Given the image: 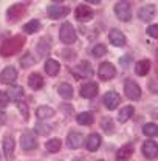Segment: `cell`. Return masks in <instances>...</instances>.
I'll return each mask as SVG.
<instances>
[{
    "label": "cell",
    "instance_id": "6da1fadb",
    "mask_svg": "<svg viewBox=\"0 0 158 161\" xmlns=\"http://www.w3.org/2000/svg\"><path fill=\"white\" fill-rule=\"evenodd\" d=\"M23 43H25V37L23 36H14L11 39H6L2 43V47H0V54L3 58L14 56V54H17L22 50Z\"/></svg>",
    "mask_w": 158,
    "mask_h": 161
},
{
    "label": "cell",
    "instance_id": "7a4b0ae2",
    "mask_svg": "<svg viewBox=\"0 0 158 161\" xmlns=\"http://www.w3.org/2000/svg\"><path fill=\"white\" fill-rule=\"evenodd\" d=\"M59 39L62 40L64 43H67V45H70V43H75V42H76V31H75V28L71 26V23L65 22V23L60 26Z\"/></svg>",
    "mask_w": 158,
    "mask_h": 161
},
{
    "label": "cell",
    "instance_id": "3957f363",
    "mask_svg": "<svg viewBox=\"0 0 158 161\" xmlns=\"http://www.w3.org/2000/svg\"><path fill=\"white\" fill-rule=\"evenodd\" d=\"M115 14L121 22H129L132 19V8L129 2H118L115 5Z\"/></svg>",
    "mask_w": 158,
    "mask_h": 161
},
{
    "label": "cell",
    "instance_id": "277c9868",
    "mask_svg": "<svg viewBox=\"0 0 158 161\" xmlns=\"http://www.w3.org/2000/svg\"><path fill=\"white\" fill-rule=\"evenodd\" d=\"M73 75L78 79H87V78H90L93 75V67L90 65V62L82 60V62H79L78 65L73 68Z\"/></svg>",
    "mask_w": 158,
    "mask_h": 161
},
{
    "label": "cell",
    "instance_id": "5b68a950",
    "mask_svg": "<svg viewBox=\"0 0 158 161\" xmlns=\"http://www.w3.org/2000/svg\"><path fill=\"white\" fill-rule=\"evenodd\" d=\"M20 144H22V149H25V150H33V149L37 147V138H36V135H34L33 132L26 130V132H23V133L20 135Z\"/></svg>",
    "mask_w": 158,
    "mask_h": 161
},
{
    "label": "cell",
    "instance_id": "8992f818",
    "mask_svg": "<svg viewBox=\"0 0 158 161\" xmlns=\"http://www.w3.org/2000/svg\"><path fill=\"white\" fill-rule=\"evenodd\" d=\"M68 13H70V8H68V6H62V5H50V6L47 8L48 17L53 20L62 19V17H65Z\"/></svg>",
    "mask_w": 158,
    "mask_h": 161
},
{
    "label": "cell",
    "instance_id": "52a82bcc",
    "mask_svg": "<svg viewBox=\"0 0 158 161\" xmlns=\"http://www.w3.org/2000/svg\"><path fill=\"white\" fill-rule=\"evenodd\" d=\"M124 93H126V96L129 99H132V101H138L141 98V88H139L138 84L133 82V80H126V84H124Z\"/></svg>",
    "mask_w": 158,
    "mask_h": 161
},
{
    "label": "cell",
    "instance_id": "ba28073f",
    "mask_svg": "<svg viewBox=\"0 0 158 161\" xmlns=\"http://www.w3.org/2000/svg\"><path fill=\"white\" fill-rule=\"evenodd\" d=\"M115 73H116V70H115L113 64H110V62H102L98 68V76L101 80H110L115 76Z\"/></svg>",
    "mask_w": 158,
    "mask_h": 161
},
{
    "label": "cell",
    "instance_id": "9c48e42d",
    "mask_svg": "<svg viewBox=\"0 0 158 161\" xmlns=\"http://www.w3.org/2000/svg\"><path fill=\"white\" fill-rule=\"evenodd\" d=\"M98 84L96 82H85L82 87H81V96L82 98H85V99H92V98H95L96 95H98Z\"/></svg>",
    "mask_w": 158,
    "mask_h": 161
},
{
    "label": "cell",
    "instance_id": "30bf717a",
    "mask_svg": "<svg viewBox=\"0 0 158 161\" xmlns=\"http://www.w3.org/2000/svg\"><path fill=\"white\" fill-rule=\"evenodd\" d=\"M141 150H143V155H144L147 160H155L158 155V146H157V142L152 140L146 141V142L143 144Z\"/></svg>",
    "mask_w": 158,
    "mask_h": 161
},
{
    "label": "cell",
    "instance_id": "8fae6325",
    "mask_svg": "<svg viewBox=\"0 0 158 161\" xmlns=\"http://www.w3.org/2000/svg\"><path fill=\"white\" fill-rule=\"evenodd\" d=\"M75 17L79 22H88L93 19V9L88 8L87 5H79L75 11Z\"/></svg>",
    "mask_w": 158,
    "mask_h": 161
},
{
    "label": "cell",
    "instance_id": "7c38bea8",
    "mask_svg": "<svg viewBox=\"0 0 158 161\" xmlns=\"http://www.w3.org/2000/svg\"><path fill=\"white\" fill-rule=\"evenodd\" d=\"M16 79H17V70H16L14 67H6V68L0 73V82H2V84L9 85V84H13Z\"/></svg>",
    "mask_w": 158,
    "mask_h": 161
},
{
    "label": "cell",
    "instance_id": "4fadbf2b",
    "mask_svg": "<svg viewBox=\"0 0 158 161\" xmlns=\"http://www.w3.org/2000/svg\"><path fill=\"white\" fill-rule=\"evenodd\" d=\"M119 102H121V98H119L118 93H115V92H107L104 95V105L109 110H115L119 105Z\"/></svg>",
    "mask_w": 158,
    "mask_h": 161
},
{
    "label": "cell",
    "instance_id": "5bb4252c",
    "mask_svg": "<svg viewBox=\"0 0 158 161\" xmlns=\"http://www.w3.org/2000/svg\"><path fill=\"white\" fill-rule=\"evenodd\" d=\"M155 14H157V9H155L154 5H146V6L139 8V11H138V17H139V20H143V22H150V20H154Z\"/></svg>",
    "mask_w": 158,
    "mask_h": 161
},
{
    "label": "cell",
    "instance_id": "9a60e30c",
    "mask_svg": "<svg viewBox=\"0 0 158 161\" xmlns=\"http://www.w3.org/2000/svg\"><path fill=\"white\" fill-rule=\"evenodd\" d=\"M67 144L70 149H79L84 144V135L79 132H70L67 136Z\"/></svg>",
    "mask_w": 158,
    "mask_h": 161
},
{
    "label": "cell",
    "instance_id": "2e32d148",
    "mask_svg": "<svg viewBox=\"0 0 158 161\" xmlns=\"http://www.w3.org/2000/svg\"><path fill=\"white\" fill-rule=\"evenodd\" d=\"M23 14H25V6H23V5H20V3L13 5V6L6 11V17H8V20H11V22L19 20Z\"/></svg>",
    "mask_w": 158,
    "mask_h": 161
},
{
    "label": "cell",
    "instance_id": "e0dca14e",
    "mask_svg": "<svg viewBox=\"0 0 158 161\" xmlns=\"http://www.w3.org/2000/svg\"><path fill=\"white\" fill-rule=\"evenodd\" d=\"M109 40L112 42V45H115V47H124L126 45V36L119 31V30H112L110 33H109Z\"/></svg>",
    "mask_w": 158,
    "mask_h": 161
},
{
    "label": "cell",
    "instance_id": "ac0fdd59",
    "mask_svg": "<svg viewBox=\"0 0 158 161\" xmlns=\"http://www.w3.org/2000/svg\"><path fill=\"white\" fill-rule=\"evenodd\" d=\"M6 96H8V99L20 102V101L23 99V96H25V92H23V88L20 85H11L8 88V92H6Z\"/></svg>",
    "mask_w": 158,
    "mask_h": 161
},
{
    "label": "cell",
    "instance_id": "d6986e66",
    "mask_svg": "<svg viewBox=\"0 0 158 161\" xmlns=\"http://www.w3.org/2000/svg\"><path fill=\"white\" fill-rule=\"evenodd\" d=\"M133 144H126L116 152V161H127L132 155H133Z\"/></svg>",
    "mask_w": 158,
    "mask_h": 161
},
{
    "label": "cell",
    "instance_id": "ffe728a7",
    "mask_svg": "<svg viewBox=\"0 0 158 161\" xmlns=\"http://www.w3.org/2000/svg\"><path fill=\"white\" fill-rule=\"evenodd\" d=\"M59 70H60V65L58 60L47 59V62H45V73H47L48 76H56V75H59Z\"/></svg>",
    "mask_w": 158,
    "mask_h": 161
},
{
    "label": "cell",
    "instance_id": "44dd1931",
    "mask_svg": "<svg viewBox=\"0 0 158 161\" xmlns=\"http://www.w3.org/2000/svg\"><path fill=\"white\" fill-rule=\"evenodd\" d=\"M28 85L33 88V90H39L43 87V78L40 76L39 73H31L28 76Z\"/></svg>",
    "mask_w": 158,
    "mask_h": 161
},
{
    "label": "cell",
    "instance_id": "7402d4cb",
    "mask_svg": "<svg viewBox=\"0 0 158 161\" xmlns=\"http://www.w3.org/2000/svg\"><path fill=\"white\" fill-rule=\"evenodd\" d=\"M101 146V136L98 133H92L88 138H87V149L90 152H96Z\"/></svg>",
    "mask_w": 158,
    "mask_h": 161
},
{
    "label": "cell",
    "instance_id": "603a6c76",
    "mask_svg": "<svg viewBox=\"0 0 158 161\" xmlns=\"http://www.w3.org/2000/svg\"><path fill=\"white\" fill-rule=\"evenodd\" d=\"M54 108H51V107H48V105H42L37 108V112H36V116L39 118V119H48V118H51V116H54Z\"/></svg>",
    "mask_w": 158,
    "mask_h": 161
},
{
    "label": "cell",
    "instance_id": "cb8c5ba5",
    "mask_svg": "<svg viewBox=\"0 0 158 161\" xmlns=\"http://www.w3.org/2000/svg\"><path fill=\"white\" fill-rule=\"evenodd\" d=\"M58 93H59L60 98H64V99H71V96H73V87L70 84L64 82V84H60L59 87H58Z\"/></svg>",
    "mask_w": 158,
    "mask_h": 161
},
{
    "label": "cell",
    "instance_id": "d4e9b609",
    "mask_svg": "<svg viewBox=\"0 0 158 161\" xmlns=\"http://www.w3.org/2000/svg\"><path fill=\"white\" fill-rule=\"evenodd\" d=\"M149 70H150V60H147V59L139 60V62H137V65H135V71H137L138 76H146L149 73Z\"/></svg>",
    "mask_w": 158,
    "mask_h": 161
},
{
    "label": "cell",
    "instance_id": "484cf974",
    "mask_svg": "<svg viewBox=\"0 0 158 161\" xmlns=\"http://www.w3.org/2000/svg\"><path fill=\"white\" fill-rule=\"evenodd\" d=\"M14 147H16L14 138H13V136H5V140H3V152H5V155H6L8 158L13 157V153H14Z\"/></svg>",
    "mask_w": 158,
    "mask_h": 161
},
{
    "label": "cell",
    "instance_id": "4316f807",
    "mask_svg": "<svg viewBox=\"0 0 158 161\" xmlns=\"http://www.w3.org/2000/svg\"><path fill=\"white\" fill-rule=\"evenodd\" d=\"M132 115H133V107H132V105L121 107V110H119V113H118L119 122H126V121H129L130 118H132Z\"/></svg>",
    "mask_w": 158,
    "mask_h": 161
},
{
    "label": "cell",
    "instance_id": "83f0119b",
    "mask_svg": "<svg viewBox=\"0 0 158 161\" xmlns=\"http://www.w3.org/2000/svg\"><path fill=\"white\" fill-rule=\"evenodd\" d=\"M93 115L90 112H84V113H79L76 116V122L79 125H92L93 124Z\"/></svg>",
    "mask_w": 158,
    "mask_h": 161
},
{
    "label": "cell",
    "instance_id": "f1b7e54d",
    "mask_svg": "<svg viewBox=\"0 0 158 161\" xmlns=\"http://www.w3.org/2000/svg\"><path fill=\"white\" fill-rule=\"evenodd\" d=\"M37 51H39V54L42 58H47V56L50 54V42L47 39L39 40V43H37Z\"/></svg>",
    "mask_w": 158,
    "mask_h": 161
},
{
    "label": "cell",
    "instance_id": "f546056e",
    "mask_svg": "<svg viewBox=\"0 0 158 161\" xmlns=\"http://www.w3.org/2000/svg\"><path fill=\"white\" fill-rule=\"evenodd\" d=\"M34 64H36V59L33 58L31 53H25V54L20 58V65H22V68H30V67H33Z\"/></svg>",
    "mask_w": 158,
    "mask_h": 161
},
{
    "label": "cell",
    "instance_id": "4dcf8cb0",
    "mask_svg": "<svg viewBox=\"0 0 158 161\" xmlns=\"http://www.w3.org/2000/svg\"><path fill=\"white\" fill-rule=\"evenodd\" d=\"M143 133H144L146 136H150V138L157 136L158 135V125L157 124H152V122L146 124V125L143 127Z\"/></svg>",
    "mask_w": 158,
    "mask_h": 161
},
{
    "label": "cell",
    "instance_id": "1f68e13d",
    "mask_svg": "<svg viewBox=\"0 0 158 161\" xmlns=\"http://www.w3.org/2000/svg\"><path fill=\"white\" fill-rule=\"evenodd\" d=\"M60 140L59 138H51L50 141H47V144H45V147H47V150L48 152H51V153H54V152H59L60 149Z\"/></svg>",
    "mask_w": 158,
    "mask_h": 161
},
{
    "label": "cell",
    "instance_id": "d6a6232c",
    "mask_svg": "<svg viewBox=\"0 0 158 161\" xmlns=\"http://www.w3.org/2000/svg\"><path fill=\"white\" fill-rule=\"evenodd\" d=\"M40 28V22L39 20H31V22H28V23H25V26H23V31L25 33H28V34H33V33H37Z\"/></svg>",
    "mask_w": 158,
    "mask_h": 161
},
{
    "label": "cell",
    "instance_id": "836d02e7",
    "mask_svg": "<svg viewBox=\"0 0 158 161\" xmlns=\"http://www.w3.org/2000/svg\"><path fill=\"white\" fill-rule=\"evenodd\" d=\"M107 53V48H105V45H102V43H98V45H95L93 48H92V54L95 56V58H101V56H104Z\"/></svg>",
    "mask_w": 158,
    "mask_h": 161
},
{
    "label": "cell",
    "instance_id": "e575fe53",
    "mask_svg": "<svg viewBox=\"0 0 158 161\" xmlns=\"http://www.w3.org/2000/svg\"><path fill=\"white\" fill-rule=\"evenodd\" d=\"M102 129L105 130V133H113V130H115V127H113V121L110 119V118H105V119H102Z\"/></svg>",
    "mask_w": 158,
    "mask_h": 161
},
{
    "label": "cell",
    "instance_id": "d590c367",
    "mask_svg": "<svg viewBox=\"0 0 158 161\" xmlns=\"http://www.w3.org/2000/svg\"><path fill=\"white\" fill-rule=\"evenodd\" d=\"M34 130H36L37 133H40V135H47V133L51 132V127L47 125V124H37V125L34 127Z\"/></svg>",
    "mask_w": 158,
    "mask_h": 161
},
{
    "label": "cell",
    "instance_id": "8d00e7d4",
    "mask_svg": "<svg viewBox=\"0 0 158 161\" xmlns=\"http://www.w3.org/2000/svg\"><path fill=\"white\" fill-rule=\"evenodd\" d=\"M147 33H149L150 37H158V25H150Z\"/></svg>",
    "mask_w": 158,
    "mask_h": 161
},
{
    "label": "cell",
    "instance_id": "74e56055",
    "mask_svg": "<svg viewBox=\"0 0 158 161\" xmlns=\"http://www.w3.org/2000/svg\"><path fill=\"white\" fill-rule=\"evenodd\" d=\"M8 102H9V99H8L6 93L5 92H0V107H6Z\"/></svg>",
    "mask_w": 158,
    "mask_h": 161
},
{
    "label": "cell",
    "instance_id": "f35d334b",
    "mask_svg": "<svg viewBox=\"0 0 158 161\" xmlns=\"http://www.w3.org/2000/svg\"><path fill=\"white\" fill-rule=\"evenodd\" d=\"M19 107H20V112H23V118H25V119H28V107H26V104H23V102H22Z\"/></svg>",
    "mask_w": 158,
    "mask_h": 161
},
{
    "label": "cell",
    "instance_id": "ab89813d",
    "mask_svg": "<svg viewBox=\"0 0 158 161\" xmlns=\"http://www.w3.org/2000/svg\"><path fill=\"white\" fill-rule=\"evenodd\" d=\"M5 122H6V113L0 110V125H3Z\"/></svg>",
    "mask_w": 158,
    "mask_h": 161
},
{
    "label": "cell",
    "instance_id": "60d3db41",
    "mask_svg": "<svg viewBox=\"0 0 158 161\" xmlns=\"http://www.w3.org/2000/svg\"><path fill=\"white\" fill-rule=\"evenodd\" d=\"M73 161H85V160H84V158H75Z\"/></svg>",
    "mask_w": 158,
    "mask_h": 161
},
{
    "label": "cell",
    "instance_id": "b9f144b4",
    "mask_svg": "<svg viewBox=\"0 0 158 161\" xmlns=\"http://www.w3.org/2000/svg\"><path fill=\"white\" fill-rule=\"evenodd\" d=\"M98 161H102V160H98Z\"/></svg>",
    "mask_w": 158,
    "mask_h": 161
},
{
    "label": "cell",
    "instance_id": "7bdbcfd3",
    "mask_svg": "<svg viewBox=\"0 0 158 161\" xmlns=\"http://www.w3.org/2000/svg\"><path fill=\"white\" fill-rule=\"evenodd\" d=\"M0 160H2V157H0Z\"/></svg>",
    "mask_w": 158,
    "mask_h": 161
}]
</instances>
